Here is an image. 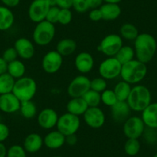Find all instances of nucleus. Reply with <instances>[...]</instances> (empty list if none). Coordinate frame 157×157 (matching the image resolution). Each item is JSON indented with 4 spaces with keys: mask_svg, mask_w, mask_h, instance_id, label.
<instances>
[{
    "mask_svg": "<svg viewBox=\"0 0 157 157\" xmlns=\"http://www.w3.org/2000/svg\"><path fill=\"white\" fill-rule=\"evenodd\" d=\"M133 49L136 59L147 64L153 59L156 52V39L149 33H140L134 40Z\"/></svg>",
    "mask_w": 157,
    "mask_h": 157,
    "instance_id": "obj_1",
    "label": "nucleus"
},
{
    "mask_svg": "<svg viewBox=\"0 0 157 157\" xmlns=\"http://www.w3.org/2000/svg\"><path fill=\"white\" fill-rule=\"evenodd\" d=\"M147 71L146 64L136 59L122 66L120 77L130 85H137L144 79Z\"/></svg>",
    "mask_w": 157,
    "mask_h": 157,
    "instance_id": "obj_2",
    "label": "nucleus"
},
{
    "mask_svg": "<svg viewBox=\"0 0 157 157\" xmlns=\"http://www.w3.org/2000/svg\"><path fill=\"white\" fill-rule=\"evenodd\" d=\"M126 102L132 111L142 113L152 102L150 90L145 86L135 85Z\"/></svg>",
    "mask_w": 157,
    "mask_h": 157,
    "instance_id": "obj_3",
    "label": "nucleus"
},
{
    "mask_svg": "<svg viewBox=\"0 0 157 157\" xmlns=\"http://www.w3.org/2000/svg\"><path fill=\"white\" fill-rule=\"evenodd\" d=\"M37 92V83L32 77L23 76L16 79L13 93L21 101L33 100Z\"/></svg>",
    "mask_w": 157,
    "mask_h": 157,
    "instance_id": "obj_4",
    "label": "nucleus"
},
{
    "mask_svg": "<svg viewBox=\"0 0 157 157\" xmlns=\"http://www.w3.org/2000/svg\"><path fill=\"white\" fill-rule=\"evenodd\" d=\"M55 36V25L44 20L36 23L33 32V41L39 46H46L52 43Z\"/></svg>",
    "mask_w": 157,
    "mask_h": 157,
    "instance_id": "obj_5",
    "label": "nucleus"
},
{
    "mask_svg": "<svg viewBox=\"0 0 157 157\" xmlns=\"http://www.w3.org/2000/svg\"><path fill=\"white\" fill-rule=\"evenodd\" d=\"M81 126V120L79 116L67 113H63L59 116L56 129L63 134L65 136L76 134Z\"/></svg>",
    "mask_w": 157,
    "mask_h": 157,
    "instance_id": "obj_6",
    "label": "nucleus"
},
{
    "mask_svg": "<svg viewBox=\"0 0 157 157\" xmlns=\"http://www.w3.org/2000/svg\"><path fill=\"white\" fill-rule=\"evenodd\" d=\"M123 46V40L118 34H109L101 40L98 50L107 57H114Z\"/></svg>",
    "mask_w": 157,
    "mask_h": 157,
    "instance_id": "obj_7",
    "label": "nucleus"
},
{
    "mask_svg": "<svg viewBox=\"0 0 157 157\" xmlns=\"http://www.w3.org/2000/svg\"><path fill=\"white\" fill-rule=\"evenodd\" d=\"M122 66L116 57H107L99 64V73L106 80H112L120 76Z\"/></svg>",
    "mask_w": 157,
    "mask_h": 157,
    "instance_id": "obj_8",
    "label": "nucleus"
},
{
    "mask_svg": "<svg viewBox=\"0 0 157 157\" xmlns=\"http://www.w3.org/2000/svg\"><path fill=\"white\" fill-rule=\"evenodd\" d=\"M146 129L144 123L140 116H129L123 123V134L127 139H140Z\"/></svg>",
    "mask_w": 157,
    "mask_h": 157,
    "instance_id": "obj_9",
    "label": "nucleus"
},
{
    "mask_svg": "<svg viewBox=\"0 0 157 157\" xmlns=\"http://www.w3.org/2000/svg\"><path fill=\"white\" fill-rule=\"evenodd\" d=\"M90 80L86 75L80 74L72 78L67 87V93L71 98L82 97L90 90Z\"/></svg>",
    "mask_w": 157,
    "mask_h": 157,
    "instance_id": "obj_10",
    "label": "nucleus"
},
{
    "mask_svg": "<svg viewBox=\"0 0 157 157\" xmlns=\"http://www.w3.org/2000/svg\"><path fill=\"white\" fill-rule=\"evenodd\" d=\"M49 5L46 0H33L29 6L28 16L30 20L35 23L46 20Z\"/></svg>",
    "mask_w": 157,
    "mask_h": 157,
    "instance_id": "obj_11",
    "label": "nucleus"
},
{
    "mask_svg": "<svg viewBox=\"0 0 157 157\" xmlns=\"http://www.w3.org/2000/svg\"><path fill=\"white\" fill-rule=\"evenodd\" d=\"M63 57L56 50L46 52L42 59V68L48 74L56 73L63 66Z\"/></svg>",
    "mask_w": 157,
    "mask_h": 157,
    "instance_id": "obj_12",
    "label": "nucleus"
},
{
    "mask_svg": "<svg viewBox=\"0 0 157 157\" xmlns=\"http://www.w3.org/2000/svg\"><path fill=\"white\" fill-rule=\"evenodd\" d=\"M86 124L92 129H100L105 123V115L98 107H89L83 116Z\"/></svg>",
    "mask_w": 157,
    "mask_h": 157,
    "instance_id": "obj_13",
    "label": "nucleus"
},
{
    "mask_svg": "<svg viewBox=\"0 0 157 157\" xmlns=\"http://www.w3.org/2000/svg\"><path fill=\"white\" fill-rule=\"evenodd\" d=\"M59 120V115L52 108H45L37 115V123L43 129L49 130L56 127Z\"/></svg>",
    "mask_w": 157,
    "mask_h": 157,
    "instance_id": "obj_14",
    "label": "nucleus"
},
{
    "mask_svg": "<svg viewBox=\"0 0 157 157\" xmlns=\"http://www.w3.org/2000/svg\"><path fill=\"white\" fill-rule=\"evenodd\" d=\"M13 47L16 49L19 57L24 60L31 59L36 52L34 43L27 38L21 37L16 39Z\"/></svg>",
    "mask_w": 157,
    "mask_h": 157,
    "instance_id": "obj_15",
    "label": "nucleus"
},
{
    "mask_svg": "<svg viewBox=\"0 0 157 157\" xmlns=\"http://www.w3.org/2000/svg\"><path fill=\"white\" fill-rule=\"evenodd\" d=\"M76 70L81 74H88L93 69L95 65L94 58L88 52H81L77 54L74 61Z\"/></svg>",
    "mask_w": 157,
    "mask_h": 157,
    "instance_id": "obj_16",
    "label": "nucleus"
},
{
    "mask_svg": "<svg viewBox=\"0 0 157 157\" xmlns=\"http://www.w3.org/2000/svg\"><path fill=\"white\" fill-rule=\"evenodd\" d=\"M21 101L13 93L0 95V110L4 113L12 114L19 111Z\"/></svg>",
    "mask_w": 157,
    "mask_h": 157,
    "instance_id": "obj_17",
    "label": "nucleus"
},
{
    "mask_svg": "<svg viewBox=\"0 0 157 157\" xmlns=\"http://www.w3.org/2000/svg\"><path fill=\"white\" fill-rule=\"evenodd\" d=\"M131 111L126 101H118L111 107L112 118L116 123H123L130 116Z\"/></svg>",
    "mask_w": 157,
    "mask_h": 157,
    "instance_id": "obj_18",
    "label": "nucleus"
},
{
    "mask_svg": "<svg viewBox=\"0 0 157 157\" xmlns=\"http://www.w3.org/2000/svg\"><path fill=\"white\" fill-rule=\"evenodd\" d=\"M44 141L42 136L36 132H32L25 136L22 146L26 152L36 153L42 149Z\"/></svg>",
    "mask_w": 157,
    "mask_h": 157,
    "instance_id": "obj_19",
    "label": "nucleus"
},
{
    "mask_svg": "<svg viewBox=\"0 0 157 157\" xmlns=\"http://www.w3.org/2000/svg\"><path fill=\"white\" fill-rule=\"evenodd\" d=\"M43 141L44 146L48 149H58L66 143V136L58 129H56L48 132L43 138Z\"/></svg>",
    "mask_w": 157,
    "mask_h": 157,
    "instance_id": "obj_20",
    "label": "nucleus"
},
{
    "mask_svg": "<svg viewBox=\"0 0 157 157\" xmlns=\"http://www.w3.org/2000/svg\"><path fill=\"white\" fill-rule=\"evenodd\" d=\"M141 113L145 126L157 129V102H151Z\"/></svg>",
    "mask_w": 157,
    "mask_h": 157,
    "instance_id": "obj_21",
    "label": "nucleus"
},
{
    "mask_svg": "<svg viewBox=\"0 0 157 157\" xmlns=\"http://www.w3.org/2000/svg\"><path fill=\"white\" fill-rule=\"evenodd\" d=\"M88 108V105L82 97L71 98L70 100L66 104L67 113L77 116H83Z\"/></svg>",
    "mask_w": 157,
    "mask_h": 157,
    "instance_id": "obj_22",
    "label": "nucleus"
},
{
    "mask_svg": "<svg viewBox=\"0 0 157 157\" xmlns=\"http://www.w3.org/2000/svg\"><path fill=\"white\" fill-rule=\"evenodd\" d=\"M102 19L105 21H113L120 17L122 13V10L119 4L104 2L100 7Z\"/></svg>",
    "mask_w": 157,
    "mask_h": 157,
    "instance_id": "obj_23",
    "label": "nucleus"
},
{
    "mask_svg": "<svg viewBox=\"0 0 157 157\" xmlns=\"http://www.w3.org/2000/svg\"><path fill=\"white\" fill-rule=\"evenodd\" d=\"M15 16L10 8L0 6V31H6L13 27Z\"/></svg>",
    "mask_w": 157,
    "mask_h": 157,
    "instance_id": "obj_24",
    "label": "nucleus"
},
{
    "mask_svg": "<svg viewBox=\"0 0 157 157\" xmlns=\"http://www.w3.org/2000/svg\"><path fill=\"white\" fill-rule=\"evenodd\" d=\"M77 49L76 42L70 38H65L57 43L56 50L63 57L69 56L75 52Z\"/></svg>",
    "mask_w": 157,
    "mask_h": 157,
    "instance_id": "obj_25",
    "label": "nucleus"
},
{
    "mask_svg": "<svg viewBox=\"0 0 157 157\" xmlns=\"http://www.w3.org/2000/svg\"><path fill=\"white\" fill-rule=\"evenodd\" d=\"M7 72L15 79H18L25 76V66L23 62L21 60L16 59L15 61L8 63Z\"/></svg>",
    "mask_w": 157,
    "mask_h": 157,
    "instance_id": "obj_26",
    "label": "nucleus"
},
{
    "mask_svg": "<svg viewBox=\"0 0 157 157\" xmlns=\"http://www.w3.org/2000/svg\"><path fill=\"white\" fill-rule=\"evenodd\" d=\"M132 86L126 81L121 80L118 82L114 86L113 91L117 97L118 101H126L130 94Z\"/></svg>",
    "mask_w": 157,
    "mask_h": 157,
    "instance_id": "obj_27",
    "label": "nucleus"
},
{
    "mask_svg": "<svg viewBox=\"0 0 157 157\" xmlns=\"http://www.w3.org/2000/svg\"><path fill=\"white\" fill-rule=\"evenodd\" d=\"M114 57H116L122 65H124L135 59V51L130 46H123Z\"/></svg>",
    "mask_w": 157,
    "mask_h": 157,
    "instance_id": "obj_28",
    "label": "nucleus"
},
{
    "mask_svg": "<svg viewBox=\"0 0 157 157\" xmlns=\"http://www.w3.org/2000/svg\"><path fill=\"white\" fill-rule=\"evenodd\" d=\"M139 34L138 29L132 23H124L120 29V36L122 39L129 41H134Z\"/></svg>",
    "mask_w": 157,
    "mask_h": 157,
    "instance_id": "obj_29",
    "label": "nucleus"
},
{
    "mask_svg": "<svg viewBox=\"0 0 157 157\" xmlns=\"http://www.w3.org/2000/svg\"><path fill=\"white\" fill-rule=\"evenodd\" d=\"M20 111L22 117L31 120L37 116V106L33 100L21 102Z\"/></svg>",
    "mask_w": 157,
    "mask_h": 157,
    "instance_id": "obj_30",
    "label": "nucleus"
},
{
    "mask_svg": "<svg viewBox=\"0 0 157 157\" xmlns=\"http://www.w3.org/2000/svg\"><path fill=\"white\" fill-rule=\"evenodd\" d=\"M16 79L8 72L0 75V94L13 93Z\"/></svg>",
    "mask_w": 157,
    "mask_h": 157,
    "instance_id": "obj_31",
    "label": "nucleus"
},
{
    "mask_svg": "<svg viewBox=\"0 0 157 157\" xmlns=\"http://www.w3.org/2000/svg\"><path fill=\"white\" fill-rule=\"evenodd\" d=\"M141 144L138 139H127L124 145V151L129 156H135L140 152Z\"/></svg>",
    "mask_w": 157,
    "mask_h": 157,
    "instance_id": "obj_32",
    "label": "nucleus"
},
{
    "mask_svg": "<svg viewBox=\"0 0 157 157\" xmlns=\"http://www.w3.org/2000/svg\"><path fill=\"white\" fill-rule=\"evenodd\" d=\"M83 99L89 107H98L101 102V93L90 89L88 92L82 96Z\"/></svg>",
    "mask_w": 157,
    "mask_h": 157,
    "instance_id": "obj_33",
    "label": "nucleus"
},
{
    "mask_svg": "<svg viewBox=\"0 0 157 157\" xmlns=\"http://www.w3.org/2000/svg\"><path fill=\"white\" fill-rule=\"evenodd\" d=\"M101 102L106 106L111 108L118 102V99L115 94L113 90L106 89L102 93H101Z\"/></svg>",
    "mask_w": 157,
    "mask_h": 157,
    "instance_id": "obj_34",
    "label": "nucleus"
},
{
    "mask_svg": "<svg viewBox=\"0 0 157 157\" xmlns=\"http://www.w3.org/2000/svg\"><path fill=\"white\" fill-rule=\"evenodd\" d=\"M90 89L99 93H102L107 89L106 79L101 76L93 78L90 83Z\"/></svg>",
    "mask_w": 157,
    "mask_h": 157,
    "instance_id": "obj_35",
    "label": "nucleus"
},
{
    "mask_svg": "<svg viewBox=\"0 0 157 157\" xmlns=\"http://www.w3.org/2000/svg\"><path fill=\"white\" fill-rule=\"evenodd\" d=\"M26 151L20 145H13L7 149L6 157H27Z\"/></svg>",
    "mask_w": 157,
    "mask_h": 157,
    "instance_id": "obj_36",
    "label": "nucleus"
},
{
    "mask_svg": "<svg viewBox=\"0 0 157 157\" xmlns=\"http://www.w3.org/2000/svg\"><path fill=\"white\" fill-rule=\"evenodd\" d=\"M72 20V13L71 9H60L58 23L63 25H69Z\"/></svg>",
    "mask_w": 157,
    "mask_h": 157,
    "instance_id": "obj_37",
    "label": "nucleus"
},
{
    "mask_svg": "<svg viewBox=\"0 0 157 157\" xmlns=\"http://www.w3.org/2000/svg\"><path fill=\"white\" fill-rule=\"evenodd\" d=\"M72 8L78 13H83L90 10V0H72Z\"/></svg>",
    "mask_w": 157,
    "mask_h": 157,
    "instance_id": "obj_38",
    "label": "nucleus"
},
{
    "mask_svg": "<svg viewBox=\"0 0 157 157\" xmlns=\"http://www.w3.org/2000/svg\"><path fill=\"white\" fill-rule=\"evenodd\" d=\"M142 136L144 138L145 141L149 144H153L157 142V129L152 128L146 127Z\"/></svg>",
    "mask_w": 157,
    "mask_h": 157,
    "instance_id": "obj_39",
    "label": "nucleus"
},
{
    "mask_svg": "<svg viewBox=\"0 0 157 157\" xmlns=\"http://www.w3.org/2000/svg\"><path fill=\"white\" fill-rule=\"evenodd\" d=\"M60 8L58 6H52L49 8V11H48L47 15H46V20L52 24H56L58 23L59 19V15Z\"/></svg>",
    "mask_w": 157,
    "mask_h": 157,
    "instance_id": "obj_40",
    "label": "nucleus"
},
{
    "mask_svg": "<svg viewBox=\"0 0 157 157\" xmlns=\"http://www.w3.org/2000/svg\"><path fill=\"white\" fill-rule=\"evenodd\" d=\"M2 59L6 62L7 63H10L11 62L15 61V60L18 59V56L17 52H16V49L14 47H10L7 48L5 51L3 52L2 56Z\"/></svg>",
    "mask_w": 157,
    "mask_h": 157,
    "instance_id": "obj_41",
    "label": "nucleus"
},
{
    "mask_svg": "<svg viewBox=\"0 0 157 157\" xmlns=\"http://www.w3.org/2000/svg\"><path fill=\"white\" fill-rule=\"evenodd\" d=\"M10 128L6 124L0 122V143H3L10 136Z\"/></svg>",
    "mask_w": 157,
    "mask_h": 157,
    "instance_id": "obj_42",
    "label": "nucleus"
},
{
    "mask_svg": "<svg viewBox=\"0 0 157 157\" xmlns=\"http://www.w3.org/2000/svg\"><path fill=\"white\" fill-rule=\"evenodd\" d=\"M89 18L93 22H99V21L102 20V16L100 9H91L89 13Z\"/></svg>",
    "mask_w": 157,
    "mask_h": 157,
    "instance_id": "obj_43",
    "label": "nucleus"
},
{
    "mask_svg": "<svg viewBox=\"0 0 157 157\" xmlns=\"http://www.w3.org/2000/svg\"><path fill=\"white\" fill-rule=\"evenodd\" d=\"M57 6L60 9L72 8V0H57Z\"/></svg>",
    "mask_w": 157,
    "mask_h": 157,
    "instance_id": "obj_44",
    "label": "nucleus"
},
{
    "mask_svg": "<svg viewBox=\"0 0 157 157\" xmlns=\"http://www.w3.org/2000/svg\"><path fill=\"white\" fill-rule=\"evenodd\" d=\"M5 6L8 8H14L20 2V0H0Z\"/></svg>",
    "mask_w": 157,
    "mask_h": 157,
    "instance_id": "obj_45",
    "label": "nucleus"
},
{
    "mask_svg": "<svg viewBox=\"0 0 157 157\" xmlns=\"http://www.w3.org/2000/svg\"><path fill=\"white\" fill-rule=\"evenodd\" d=\"M78 142V137L76 134H72V135H69L66 136V143H67L69 146H75Z\"/></svg>",
    "mask_w": 157,
    "mask_h": 157,
    "instance_id": "obj_46",
    "label": "nucleus"
},
{
    "mask_svg": "<svg viewBox=\"0 0 157 157\" xmlns=\"http://www.w3.org/2000/svg\"><path fill=\"white\" fill-rule=\"evenodd\" d=\"M104 0H90V7L91 9H98L102 6L104 3Z\"/></svg>",
    "mask_w": 157,
    "mask_h": 157,
    "instance_id": "obj_47",
    "label": "nucleus"
},
{
    "mask_svg": "<svg viewBox=\"0 0 157 157\" xmlns=\"http://www.w3.org/2000/svg\"><path fill=\"white\" fill-rule=\"evenodd\" d=\"M7 67H8V63L1 56L0 57V75L7 72Z\"/></svg>",
    "mask_w": 157,
    "mask_h": 157,
    "instance_id": "obj_48",
    "label": "nucleus"
},
{
    "mask_svg": "<svg viewBox=\"0 0 157 157\" xmlns=\"http://www.w3.org/2000/svg\"><path fill=\"white\" fill-rule=\"evenodd\" d=\"M7 149L3 143H0V157H6Z\"/></svg>",
    "mask_w": 157,
    "mask_h": 157,
    "instance_id": "obj_49",
    "label": "nucleus"
},
{
    "mask_svg": "<svg viewBox=\"0 0 157 157\" xmlns=\"http://www.w3.org/2000/svg\"><path fill=\"white\" fill-rule=\"evenodd\" d=\"M49 6H57V0H46Z\"/></svg>",
    "mask_w": 157,
    "mask_h": 157,
    "instance_id": "obj_50",
    "label": "nucleus"
},
{
    "mask_svg": "<svg viewBox=\"0 0 157 157\" xmlns=\"http://www.w3.org/2000/svg\"><path fill=\"white\" fill-rule=\"evenodd\" d=\"M122 0H104L105 2H109V3H116L119 4Z\"/></svg>",
    "mask_w": 157,
    "mask_h": 157,
    "instance_id": "obj_51",
    "label": "nucleus"
},
{
    "mask_svg": "<svg viewBox=\"0 0 157 157\" xmlns=\"http://www.w3.org/2000/svg\"><path fill=\"white\" fill-rule=\"evenodd\" d=\"M52 157H63V156H60V155H55V156H52Z\"/></svg>",
    "mask_w": 157,
    "mask_h": 157,
    "instance_id": "obj_52",
    "label": "nucleus"
},
{
    "mask_svg": "<svg viewBox=\"0 0 157 157\" xmlns=\"http://www.w3.org/2000/svg\"><path fill=\"white\" fill-rule=\"evenodd\" d=\"M153 157H157V152H156V153H155V155H153Z\"/></svg>",
    "mask_w": 157,
    "mask_h": 157,
    "instance_id": "obj_53",
    "label": "nucleus"
},
{
    "mask_svg": "<svg viewBox=\"0 0 157 157\" xmlns=\"http://www.w3.org/2000/svg\"><path fill=\"white\" fill-rule=\"evenodd\" d=\"M156 149H157V146H156Z\"/></svg>",
    "mask_w": 157,
    "mask_h": 157,
    "instance_id": "obj_54",
    "label": "nucleus"
},
{
    "mask_svg": "<svg viewBox=\"0 0 157 157\" xmlns=\"http://www.w3.org/2000/svg\"><path fill=\"white\" fill-rule=\"evenodd\" d=\"M0 95H1V94H0Z\"/></svg>",
    "mask_w": 157,
    "mask_h": 157,
    "instance_id": "obj_55",
    "label": "nucleus"
}]
</instances>
